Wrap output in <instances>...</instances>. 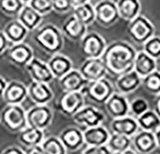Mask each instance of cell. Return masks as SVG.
Returning a JSON list of instances; mask_svg holds the SVG:
<instances>
[{
	"instance_id": "obj_1",
	"label": "cell",
	"mask_w": 160,
	"mask_h": 154,
	"mask_svg": "<svg viewBox=\"0 0 160 154\" xmlns=\"http://www.w3.org/2000/svg\"><path fill=\"white\" fill-rule=\"evenodd\" d=\"M137 50L132 44L126 40H113L108 44L102 56L108 74L118 77L133 69Z\"/></svg>"
},
{
	"instance_id": "obj_2",
	"label": "cell",
	"mask_w": 160,
	"mask_h": 154,
	"mask_svg": "<svg viewBox=\"0 0 160 154\" xmlns=\"http://www.w3.org/2000/svg\"><path fill=\"white\" fill-rule=\"evenodd\" d=\"M63 37L59 27L52 23H47L36 30L34 40L42 50L53 55L62 50L64 45Z\"/></svg>"
},
{
	"instance_id": "obj_3",
	"label": "cell",
	"mask_w": 160,
	"mask_h": 154,
	"mask_svg": "<svg viewBox=\"0 0 160 154\" xmlns=\"http://www.w3.org/2000/svg\"><path fill=\"white\" fill-rule=\"evenodd\" d=\"M0 123L11 132H20L27 127L26 110L21 104H7L0 114Z\"/></svg>"
},
{
	"instance_id": "obj_4",
	"label": "cell",
	"mask_w": 160,
	"mask_h": 154,
	"mask_svg": "<svg viewBox=\"0 0 160 154\" xmlns=\"http://www.w3.org/2000/svg\"><path fill=\"white\" fill-rule=\"evenodd\" d=\"M127 32L134 44L143 45L150 38L155 35V26L148 18L139 15L128 22Z\"/></svg>"
},
{
	"instance_id": "obj_5",
	"label": "cell",
	"mask_w": 160,
	"mask_h": 154,
	"mask_svg": "<svg viewBox=\"0 0 160 154\" xmlns=\"http://www.w3.org/2000/svg\"><path fill=\"white\" fill-rule=\"evenodd\" d=\"M82 92L85 97H87L92 102L99 105H105L107 100L115 92V88L112 83L107 77H105L88 82Z\"/></svg>"
},
{
	"instance_id": "obj_6",
	"label": "cell",
	"mask_w": 160,
	"mask_h": 154,
	"mask_svg": "<svg viewBox=\"0 0 160 154\" xmlns=\"http://www.w3.org/2000/svg\"><path fill=\"white\" fill-rule=\"evenodd\" d=\"M95 21L104 28H109L120 19L117 5L114 0H99L94 4Z\"/></svg>"
},
{
	"instance_id": "obj_7",
	"label": "cell",
	"mask_w": 160,
	"mask_h": 154,
	"mask_svg": "<svg viewBox=\"0 0 160 154\" xmlns=\"http://www.w3.org/2000/svg\"><path fill=\"white\" fill-rule=\"evenodd\" d=\"M54 113L48 104H35L26 111L27 126L44 130L52 123Z\"/></svg>"
},
{
	"instance_id": "obj_8",
	"label": "cell",
	"mask_w": 160,
	"mask_h": 154,
	"mask_svg": "<svg viewBox=\"0 0 160 154\" xmlns=\"http://www.w3.org/2000/svg\"><path fill=\"white\" fill-rule=\"evenodd\" d=\"M107 45L104 37L97 32L86 33L81 40V49L84 58H101Z\"/></svg>"
},
{
	"instance_id": "obj_9",
	"label": "cell",
	"mask_w": 160,
	"mask_h": 154,
	"mask_svg": "<svg viewBox=\"0 0 160 154\" xmlns=\"http://www.w3.org/2000/svg\"><path fill=\"white\" fill-rule=\"evenodd\" d=\"M72 119L76 124L88 128L103 124L106 117L98 108L91 105H84L72 117Z\"/></svg>"
},
{
	"instance_id": "obj_10",
	"label": "cell",
	"mask_w": 160,
	"mask_h": 154,
	"mask_svg": "<svg viewBox=\"0 0 160 154\" xmlns=\"http://www.w3.org/2000/svg\"><path fill=\"white\" fill-rule=\"evenodd\" d=\"M85 105V95L82 92L63 93L58 102L59 110L66 117H73Z\"/></svg>"
},
{
	"instance_id": "obj_11",
	"label": "cell",
	"mask_w": 160,
	"mask_h": 154,
	"mask_svg": "<svg viewBox=\"0 0 160 154\" xmlns=\"http://www.w3.org/2000/svg\"><path fill=\"white\" fill-rule=\"evenodd\" d=\"M7 59L12 65L18 67H24L34 57V52L32 47L24 41L19 44L11 45L5 52Z\"/></svg>"
},
{
	"instance_id": "obj_12",
	"label": "cell",
	"mask_w": 160,
	"mask_h": 154,
	"mask_svg": "<svg viewBox=\"0 0 160 154\" xmlns=\"http://www.w3.org/2000/svg\"><path fill=\"white\" fill-rule=\"evenodd\" d=\"M79 71L87 82L105 78L108 75L107 67L102 58H85Z\"/></svg>"
},
{
	"instance_id": "obj_13",
	"label": "cell",
	"mask_w": 160,
	"mask_h": 154,
	"mask_svg": "<svg viewBox=\"0 0 160 154\" xmlns=\"http://www.w3.org/2000/svg\"><path fill=\"white\" fill-rule=\"evenodd\" d=\"M28 88V97L30 98L35 104L43 105L48 104L54 98V92L50 88L49 84L31 81L29 84Z\"/></svg>"
},
{
	"instance_id": "obj_14",
	"label": "cell",
	"mask_w": 160,
	"mask_h": 154,
	"mask_svg": "<svg viewBox=\"0 0 160 154\" xmlns=\"http://www.w3.org/2000/svg\"><path fill=\"white\" fill-rule=\"evenodd\" d=\"M108 114L112 119H117L129 115V101L127 95L114 92L105 103Z\"/></svg>"
},
{
	"instance_id": "obj_15",
	"label": "cell",
	"mask_w": 160,
	"mask_h": 154,
	"mask_svg": "<svg viewBox=\"0 0 160 154\" xmlns=\"http://www.w3.org/2000/svg\"><path fill=\"white\" fill-rule=\"evenodd\" d=\"M25 68L33 81L49 84L55 79L47 63L43 62L42 60L35 57V56L27 64Z\"/></svg>"
},
{
	"instance_id": "obj_16",
	"label": "cell",
	"mask_w": 160,
	"mask_h": 154,
	"mask_svg": "<svg viewBox=\"0 0 160 154\" xmlns=\"http://www.w3.org/2000/svg\"><path fill=\"white\" fill-rule=\"evenodd\" d=\"M132 146L138 154H151L157 148L154 133L140 129L132 137Z\"/></svg>"
},
{
	"instance_id": "obj_17",
	"label": "cell",
	"mask_w": 160,
	"mask_h": 154,
	"mask_svg": "<svg viewBox=\"0 0 160 154\" xmlns=\"http://www.w3.org/2000/svg\"><path fill=\"white\" fill-rule=\"evenodd\" d=\"M28 97V88L18 80H12L7 83L2 98L6 104H22Z\"/></svg>"
},
{
	"instance_id": "obj_18",
	"label": "cell",
	"mask_w": 160,
	"mask_h": 154,
	"mask_svg": "<svg viewBox=\"0 0 160 154\" xmlns=\"http://www.w3.org/2000/svg\"><path fill=\"white\" fill-rule=\"evenodd\" d=\"M85 78L79 69L72 68L69 72L59 79V85L63 93L68 92H82L87 85Z\"/></svg>"
},
{
	"instance_id": "obj_19",
	"label": "cell",
	"mask_w": 160,
	"mask_h": 154,
	"mask_svg": "<svg viewBox=\"0 0 160 154\" xmlns=\"http://www.w3.org/2000/svg\"><path fill=\"white\" fill-rule=\"evenodd\" d=\"M110 130L112 133L121 134L132 138L140 130V128L136 118L132 115H127L125 117L112 119V121L110 122Z\"/></svg>"
},
{
	"instance_id": "obj_20",
	"label": "cell",
	"mask_w": 160,
	"mask_h": 154,
	"mask_svg": "<svg viewBox=\"0 0 160 154\" xmlns=\"http://www.w3.org/2000/svg\"><path fill=\"white\" fill-rule=\"evenodd\" d=\"M142 85V78L133 71H129L116 78L115 89L125 95L134 93Z\"/></svg>"
},
{
	"instance_id": "obj_21",
	"label": "cell",
	"mask_w": 160,
	"mask_h": 154,
	"mask_svg": "<svg viewBox=\"0 0 160 154\" xmlns=\"http://www.w3.org/2000/svg\"><path fill=\"white\" fill-rule=\"evenodd\" d=\"M61 30L67 39L73 41H81L87 33V26L72 15L64 20Z\"/></svg>"
},
{
	"instance_id": "obj_22",
	"label": "cell",
	"mask_w": 160,
	"mask_h": 154,
	"mask_svg": "<svg viewBox=\"0 0 160 154\" xmlns=\"http://www.w3.org/2000/svg\"><path fill=\"white\" fill-rule=\"evenodd\" d=\"M83 133L84 146H97L107 145L110 137L109 131L103 125L85 128Z\"/></svg>"
},
{
	"instance_id": "obj_23",
	"label": "cell",
	"mask_w": 160,
	"mask_h": 154,
	"mask_svg": "<svg viewBox=\"0 0 160 154\" xmlns=\"http://www.w3.org/2000/svg\"><path fill=\"white\" fill-rule=\"evenodd\" d=\"M47 65L52 74L57 79L62 78L73 68V63H72L71 59L61 52L53 54L47 62Z\"/></svg>"
},
{
	"instance_id": "obj_24",
	"label": "cell",
	"mask_w": 160,
	"mask_h": 154,
	"mask_svg": "<svg viewBox=\"0 0 160 154\" xmlns=\"http://www.w3.org/2000/svg\"><path fill=\"white\" fill-rule=\"evenodd\" d=\"M59 138L67 151H76L84 146L83 133L77 127L65 128L62 131Z\"/></svg>"
},
{
	"instance_id": "obj_25",
	"label": "cell",
	"mask_w": 160,
	"mask_h": 154,
	"mask_svg": "<svg viewBox=\"0 0 160 154\" xmlns=\"http://www.w3.org/2000/svg\"><path fill=\"white\" fill-rule=\"evenodd\" d=\"M157 69V62L155 59L151 57L143 49L137 51L136 57L133 64V71L141 77H145L148 74Z\"/></svg>"
},
{
	"instance_id": "obj_26",
	"label": "cell",
	"mask_w": 160,
	"mask_h": 154,
	"mask_svg": "<svg viewBox=\"0 0 160 154\" xmlns=\"http://www.w3.org/2000/svg\"><path fill=\"white\" fill-rule=\"evenodd\" d=\"M17 19L25 26V28L29 32H31L37 30L39 27L43 16L38 13L31 6H29L28 4H24Z\"/></svg>"
},
{
	"instance_id": "obj_27",
	"label": "cell",
	"mask_w": 160,
	"mask_h": 154,
	"mask_svg": "<svg viewBox=\"0 0 160 154\" xmlns=\"http://www.w3.org/2000/svg\"><path fill=\"white\" fill-rule=\"evenodd\" d=\"M3 32L5 36L7 37L10 45L22 43L29 33V31L26 29L25 26L17 18L9 21L4 26Z\"/></svg>"
},
{
	"instance_id": "obj_28",
	"label": "cell",
	"mask_w": 160,
	"mask_h": 154,
	"mask_svg": "<svg viewBox=\"0 0 160 154\" xmlns=\"http://www.w3.org/2000/svg\"><path fill=\"white\" fill-rule=\"evenodd\" d=\"M116 5L120 19L128 22L138 17L141 13L142 5L140 0H117Z\"/></svg>"
},
{
	"instance_id": "obj_29",
	"label": "cell",
	"mask_w": 160,
	"mask_h": 154,
	"mask_svg": "<svg viewBox=\"0 0 160 154\" xmlns=\"http://www.w3.org/2000/svg\"><path fill=\"white\" fill-rule=\"evenodd\" d=\"M44 130L33 128L27 126L22 131L19 132V143L23 147H30L34 146L40 145L44 140Z\"/></svg>"
},
{
	"instance_id": "obj_30",
	"label": "cell",
	"mask_w": 160,
	"mask_h": 154,
	"mask_svg": "<svg viewBox=\"0 0 160 154\" xmlns=\"http://www.w3.org/2000/svg\"><path fill=\"white\" fill-rule=\"evenodd\" d=\"M72 12H73L72 15L75 16L81 22H82L86 26L92 24L95 21V9L94 5L90 2L73 7Z\"/></svg>"
},
{
	"instance_id": "obj_31",
	"label": "cell",
	"mask_w": 160,
	"mask_h": 154,
	"mask_svg": "<svg viewBox=\"0 0 160 154\" xmlns=\"http://www.w3.org/2000/svg\"><path fill=\"white\" fill-rule=\"evenodd\" d=\"M141 130L154 132L160 126V118L153 110L149 109L144 114L136 118Z\"/></svg>"
},
{
	"instance_id": "obj_32",
	"label": "cell",
	"mask_w": 160,
	"mask_h": 154,
	"mask_svg": "<svg viewBox=\"0 0 160 154\" xmlns=\"http://www.w3.org/2000/svg\"><path fill=\"white\" fill-rule=\"evenodd\" d=\"M107 146L113 152V154L121 152L132 147V138L121 134L112 133L110 134Z\"/></svg>"
},
{
	"instance_id": "obj_33",
	"label": "cell",
	"mask_w": 160,
	"mask_h": 154,
	"mask_svg": "<svg viewBox=\"0 0 160 154\" xmlns=\"http://www.w3.org/2000/svg\"><path fill=\"white\" fill-rule=\"evenodd\" d=\"M40 146L44 154H66L67 152L59 136L45 137Z\"/></svg>"
},
{
	"instance_id": "obj_34",
	"label": "cell",
	"mask_w": 160,
	"mask_h": 154,
	"mask_svg": "<svg viewBox=\"0 0 160 154\" xmlns=\"http://www.w3.org/2000/svg\"><path fill=\"white\" fill-rule=\"evenodd\" d=\"M144 89L152 95L160 93V72L154 71L142 78V85Z\"/></svg>"
},
{
	"instance_id": "obj_35",
	"label": "cell",
	"mask_w": 160,
	"mask_h": 154,
	"mask_svg": "<svg viewBox=\"0 0 160 154\" xmlns=\"http://www.w3.org/2000/svg\"><path fill=\"white\" fill-rule=\"evenodd\" d=\"M24 6L21 0H0V11L9 17H18Z\"/></svg>"
},
{
	"instance_id": "obj_36",
	"label": "cell",
	"mask_w": 160,
	"mask_h": 154,
	"mask_svg": "<svg viewBox=\"0 0 160 154\" xmlns=\"http://www.w3.org/2000/svg\"><path fill=\"white\" fill-rule=\"evenodd\" d=\"M149 109V102L144 97H136L129 102V115L134 118H138Z\"/></svg>"
},
{
	"instance_id": "obj_37",
	"label": "cell",
	"mask_w": 160,
	"mask_h": 154,
	"mask_svg": "<svg viewBox=\"0 0 160 154\" xmlns=\"http://www.w3.org/2000/svg\"><path fill=\"white\" fill-rule=\"evenodd\" d=\"M143 50L155 60L160 59V36L153 35L143 45Z\"/></svg>"
},
{
	"instance_id": "obj_38",
	"label": "cell",
	"mask_w": 160,
	"mask_h": 154,
	"mask_svg": "<svg viewBox=\"0 0 160 154\" xmlns=\"http://www.w3.org/2000/svg\"><path fill=\"white\" fill-rule=\"evenodd\" d=\"M28 5L31 6L34 10H36L43 17L53 12L51 0H30Z\"/></svg>"
},
{
	"instance_id": "obj_39",
	"label": "cell",
	"mask_w": 160,
	"mask_h": 154,
	"mask_svg": "<svg viewBox=\"0 0 160 154\" xmlns=\"http://www.w3.org/2000/svg\"><path fill=\"white\" fill-rule=\"evenodd\" d=\"M52 1V8L55 13H66L73 10L70 0H51Z\"/></svg>"
},
{
	"instance_id": "obj_40",
	"label": "cell",
	"mask_w": 160,
	"mask_h": 154,
	"mask_svg": "<svg viewBox=\"0 0 160 154\" xmlns=\"http://www.w3.org/2000/svg\"><path fill=\"white\" fill-rule=\"evenodd\" d=\"M82 154H113L107 145L97 146H86Z\"/></svg>"
},
{
	"instance_id": "obj_41",
	"label": "cell",
	"mask_w": 160,
	"mask_h": 154,
	"mask_svg": "<svg viewBox=\"0 0 160 154\" xmlns=\"http://www.w3.org/2000/svg\"><path fill=\"white\" fill-rule=\"evenodd\" d=\"M9 46H10V43L7 37L5 36L3 30L2 31L0 30V55L4 54L9 48Z\"/></svg>"
},
{
	"instance_id": "obj_42",
	"label": "cell",
	"mask_w": 160,
	"mask_h": 154,
	"mask_svg": "<svg viewBox=\"0 0 160 154\" xmlns=\"http://www.w3.org/2000/svg\"><path fill=\"white\" fill-rule=\"evenodd\" d=\"M23 149H24V154H44L40 145L30 146V147H23Z\"/></svg>"
},
{
	"instance_id": "obj_43",
	"label": "cell",
	"mask_w": 160,
	"mask_h": 154,
	"mask_svg": "<svg viewBox=\"0 0 160 154\" xmlns=\"http://www.w3.org/2000/svg\"><path fill=\"white\" fill-rule=\"evenodd\" d=\"M2 154H24V149H23V147L12 146L6 148L2 152Z\"/></svg>"
},
{
	"instance_id": "obj_44",
	"label": "cell",
	"mask_w": 160,
	"mask_h": 154,
	"mask_svg": "<svg viewBox=\"0 0 160 154\" xmlns=\"http://www.w3.org/2000/svg\"><path fill=\"white\" fill-rule=\"evenodd\" d=\"M153 111L160 118V93L155 95V100H154V104H153Z\"/></svg>"
},
{
	"instance_id": "obj_45",
	"label": "cell",
	"mask_w": 160,
	"mask_h": 154,
	"mask_svg": "<svg viewBox=\"0 0 160 154\" xmlns=\"http://www.w3.org/2000/svg\"><path fill=\"white\" fill-rule=\"evenodd\" d=\"M7 81L5 78H3L2 76H0V97H2L3 95V93L6 89V86H7Z\"/></svg>"
},
{
	"instance_id": "obj_46",
	"label": "cell",
	"mask_w": 160,
	"mask_h": 154,
	"mask_svg": "<svg viewBox=\"0 0 160 154\" xmlns=\"http://www.w3.org/2000/svg\"><path fill=\"white\" fill-rule=\"evenodd\" d=\"M72 5L73 7H76V6H79V5H82V4H84V3H87V2H90V0H70Z\"/></svg>"
},
{
	"instance_id": "obj_47",
	"label": "cell",
	"mask_w": 160,
	"mask_h": 154,
	"mask_svg": "<svg viewBox=\"0 0 160 154\" xmlns=\"http://www.w3.org/2000/svg\"><path fill=\"white\" fill-rule=\"evenodd\" d=\"M156 140V144H157V148H160V126L153 132Z\"/></svg>"
},
{
	"instance_id": "obj_48",
	"label": "cell",
	"mask_w": 160,
	"mask_h": 154,
	"mask_svg": "<svg viewBox=\"0 0 160 154\" xmlns=\"http://www.w3.org/2000/svg\"><path fill=\"white\" fill-rule=\"evenodd\" d=\"M114 154H138L133 148H128L124 151H121V152H117V153H114Z\"/></svg>"
},
{
	"instance_id": "obj_49",
	"label": "cell",
	"mask_w": 160,
	"mask_h": 154,
	"mask_svg": "<svg viewBox=\"0 0 160 154\" xmlns=\"http://www.w3.org/2000/svg\"><path fill=\"white\" fill-rule=\"evenodd\" d=\"M21 1H22L24 4H28V3H29V1H30V0H21Z\"/></svg>"
}]
</instances>
